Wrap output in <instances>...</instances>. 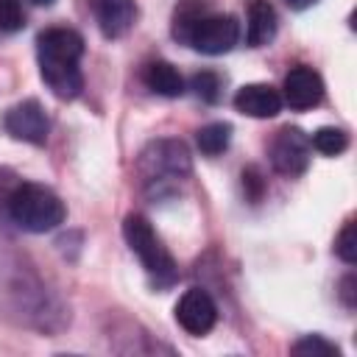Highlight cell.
Segmentation results:
<instances>
[{"instance_id":"cell-1","label":"cell","mask_w":357,"mask_h":357,"mask_svg":"<svg viewBox=\"0 0 357 357\" xmlns=\"http://www.w3.org/2000/svg\"><path fill=\"white\" fill-rule=\"evenodd\" d=\"M81 56H84V36L78 31L47 28L39 33V39H36L39 73L56 98L73 100L81 95V89H84Z\"/></svg>"},{"instance_id":"cell-2","label":"cell","mask_w":357,"mask_h":357,"mask_svg":"<svg viewBox=\"0 0 357 357\" xmlns=\"http://www.w3.org/2000/svg\"><path fill=\"white\" fill-rule=\"evenodd\" d=\"M8 218L25 231L45 234L64 223L67 206L50 187L36 181H17L8 198Z\"/></svg>"},{"instance_id":"cell-3","label":"cell","mask_w":357,"mask_h":357,"mask_svg":"<svg viewBox=\"0 0 357 357\" xmlns=\"http://www.w3.org/2000/svg\"><path fill=\"white\" fill-rule=\"evenodd\" d=\"M123 237H126L128 248L139 257L151 284L170 287L178 279V265H176L173 254L165 248V243L159 240V234L142 215H128L123 220Z\"/></svg>"},{"instance_id":"cell-4","label":"cell","mask_w":357,"mask_h":357,"mask_svg":"<svg viewBox=\"0 0 357 357\" xmlns=\"http://www.w3.org/2000/svg\"><path fill=\"white\" fill-rule=\"evenodd\" d=\"M139 176L145 184H167L190 176V151L181 139H156L139 153Z\"/></svg>"},{"instance_id":"cell-5","label":"cell","mask_w":357,"mask_h":357,"mask_svg":"<svg viewBox=\"0 0 357 357\" xmlns=\"http://www.w3.org/2000/svg\"><path fill=\"white\" fill-rule=\"evenodd\" d=\"M240 39V22L231 14H212L206 11L198 22H192V28L184 33V45H190L198 53L206 56H220L229 53Z\"/></svg>"},{"instance_id":"cell-6","label":"cell","mask_w":357,"mask_h":357,"mask_svg":"<svg viewBox=\"0 0 357 357\" xmlns=\"http://www.w3.org/2000/svg\"><path fill=\"white\" fill-rule=\"evenodd\" d=\"M3 128L11 139L31 142V145H45L47 134H50V117H47V112L39 100L28 98V100H20L17 106H11L6 112Z\"/></svg>"},{"instance_id":"cell-7","label":"cell","mask_w":357,"mask_h":357,"mask_svg":"<svg viewBox=\"0 0 357 357\" xmlns=\"http://www.w3.org/2000/svg\"><path fill=\"white\" fill-rule=\"evenodd\" d=\"M310 151H312V148H310V137H307L301 128H296V126L282 128V131L273 137L271 148H268L273 170L282 173V176H287V178H296V176H301V173L307 170V165H310Z\"/></svg>"},{"instance_id":"cell-8","label":"cell","mask_w":357,"mask_h":357,"mask_svg":"<svg viewBox=\"0 0 357 357\" xmlns=\"http://www.w3.org/2000/svg\"><path fill=\"white\" fill-rule=\"evenodd\" d=\"M176 321L190 335H206L218 321V307L206 290L190 287L176 304Z\"/></svg>"},{"instance_id":"cell-9","label":"cell","mask_w":357,"mask_h":357,"mask_svg":"<svg viewBox=\"0 0 357 357\" xmlns=\"http://www.w3.org/2000/svg\"><path fill=\"white\" fill-rule=\"evenodd\" d=\"M324 100V78L307 67V64H298L293 67L287 75H284V86H282V103H287L290 109L296 112H304V109H312Z\"/></svg>"},{"instance_id":"cell-10","label":"cell","mask_w":357,"mask_h":357,"mask_svg":"<svg viewBox=\"0 0 357 357\" xmlns=\"http://www.w3.org/2000/svg\"><path fill=\"white\" fill-rule=\"evenodd\" d=\"M89 8L106 39H120L137 20L134 0H89Z\"/></svg>"},{"instance_id":"cell-11","label":"cell","mask_w":357,"mask_h":357,"mask_svg":"<svg viewBox=\"0 0 357 357\" xmlns=\"http://www.w3.org/2000/svg\"><path fill=\"white\" fill-rule=\"evenodd\" d=\"M234 109L257 120L276 117L282 112V92L271 84H245L234 95Z\"/></svg>"},{"instance_id":"cell-12","label":"cell","mask_w":357,"mask_h":357,"mask_svg":"<svg viewBox=\"0 0 357 357\" xmlns=\"http://www.w3.org/2000/svg\"><path fill=\"white\" fill-rule=\"evenodd\" d=\"M276 28H279V20H276L273 6L268 0H248V8H245V42L251 47H262V45L273 42Z\"/></svg>"},{"instance_id":"cell-13","label":"cell","mask_w":357,"mask_h":357,"mask_svg":"<svg viewBox=\"0 0 357 357\" xmlns=\"http://www.w3.org/2000/svg\"><path fill=\"white\" fill-rule=\"evenodd\" d=\"M142 84H145L151 92L165 95V98H178V95L184 92V78H181V73H178L170 61H162V59L148 61V64L142 67Z\"/></svg>"},{"instance_id":"cell-14","label":"cell","mask_w":357,"mask_h":357,"mask_svg":"<svg viewBox=\"0 0 357 357\" xmlns=\"http://www.w3.org/2000/svg\"><path fill=\"white\" fill-rule=\"evenodd\" d=\"M195 142H198V148H201L204 156H218L231 142V126L229 123H206V126L198 128Z\"/></svg>"},{"instance_id":"cell-15","label":"cell","mask_w":357,"mask_h":357,"mask_svg":"<svg viewBox=\"0 0 357 357\" xmlns=\"http://www.w3.org/2000/svg\"><path fill=\"white\" fill-rule=\"evenodd\" d=\"M209 11V6L204 0H181L173 11V39H184V33L192 28V22H198L204 14Z\"/></svg>"},{"instance_id":"cell-16","label":"cell","mask_w":357,"mask_h":357,"mask_svg":"<svg viewBox=\"0 0 357 357\" xmlns=\"http://www.w3.org/2000/svg\"><path fill=\"white\" fill-rule=\"evenodd\" d=\"M310 148H315L318 153L324 156H337L349 148V134L343 128H335V126H326V128H318L312 137H310Z\"/></svg>"},{"instance_id":"cell-17","label":"cell","mask_w":357,"mask_h":357,"mask_svg":"<svg viewBox=\"0 0 357 357\" xmlns=\"http://www.w3.org/2000/svg\"><path fill=\"white\" fill-rule=\"evenodd\" d=\"M192 89H195V95H198L201 100L215 103V100L220 98L223 84H220V75H218V73L204 70V73H195V75H192Z\"/></svg>"},{"instance_id":"cell-18","label":"cell","mask_w":357,"mask_h":357,"mask_svg":"<svg viewBox=\"0 0 357 357\" xmlns=\"http://www.w3.org/2000/svg\"><path fill=\"white\" fill-rule=\"evenodd\" d=\"M293 354H304V357H337L340 349L335 343L324 340L321 335H310V337H304V340H298L293 346Z\"/></svg>"},{"instance_id":"cell-19","label":"cell","mask_w":357,"mask_h":357,"mask_svg":"<svg viewBox=\"0 0 357 357\" xmlns=\"http://www.w3.org/2000/svg\"><path fill=\"white\" fill-rule=\"evenodd\" d=\"M25 28V11L20 0H0V31L3 33H17Z\"/></svg>"},{"instance_id":"cell-20","label":"cell","mask_w":357,"mask_h":357,"mask_svg":"<svg viewBox=\"0 0 357 357\" xmlns=\"http://www.w3.org/2000/svg\"><path fill=\"white\" fill-rule=\"evenodd\" d=\"M335 254H337L346 265H354V262H357V234H354V220H349V223L340 229V234H337V240H335Z\"/></svg>"},{"instance_id":"cell-21","label":"cell","mask_w":357,"mask_h":357,"mask_svg":"<svg viewBox=\"0 0 357 357\" xmlns=\"http://www.w3.org/2000/svg\"><path fill=\"white\" fill-rule=\"evenodd\" d=\"M243 187H245V192H248L251 201H259V195H262V190H265V181H262V176H259L257 167L243 170Z\"/></svg>"},{"instance_id":"cell-22","label":"cell","mask_w":357,"mask_h":357,"mask_svg":"<svg viewBox=\"0 0 357 357\" xmlns=\"http://www.w3.org/2000/svg\"><path fill=\"white\" fill-rule=\"evenodd\" d=\"M17 187V181H11V173L0 170V209L8 212V198H11V190Z\"/></svg>"},{"instance_id":"cell-23","label":"cell","mask_w":357,"mask_h":357,"mask_svg":"<svg viewBox=\"0 0 357 357\" xmlns=\"http://www.w3.org/2000/svg\"><path fill=\"white\" fill-rule=\"evenodd\" d=\"M351 287H354V276H346V279H343V298H346L349 307H354V298H351L354 290H351Z\"/></svg>"},{"instance_id":"cell-24","label":"cell","mask_w":357,"mask_h":357,"mask_svg":"<svg viewBox=\"0 0 357 357\" xmlns=\"http://www.w3.org/2000/svg\"><path fill=\"white\" fill-rule=\"evenodd\" d=\"M315 3H318V0H284V6L293 8V11H304V8L315 6Z\"/></svg>"},{"instance_id":"cell-25","label":"cell","mask_w":357,"mask_h":357,"mask_svg":"<svg viewBox=\"0 0 357 357\" xmlns=\"http://www.w3.org/2000/svg\"><path fill=\"white\" fill-rule=\"evenodd\" d=\"M33 3H36V6H53L56 0H33Z\"/></svg>"}]
</instances>
